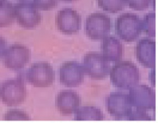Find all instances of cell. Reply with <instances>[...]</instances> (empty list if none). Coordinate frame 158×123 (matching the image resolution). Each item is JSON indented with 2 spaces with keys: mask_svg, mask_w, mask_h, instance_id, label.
Segmentation results:
<instances>
[{
  "mask_svg": "<svg viewBox=\"0 0 158 123\" xmlns=\"http://www.w3.org/2000/svg\"><path fill=\"white\" fill-rule=\"evenodd\" d=\"M3 119L6 121L13 120H31V118L27 113L19 109H10L4 115Z\"/></svg>",
  "mask_w": 158,
  "mask_h": 123,
  "instance_id": "ffe728a7",
  "label": "cell"
},
{
  "mask_svg": "<svg viewBox=\"0 0 158 123\" xmlns=\"http://www.w3.org/2000/svg\"><path fill=\"white\" fill-rule=\"evenodd\" d=\"M129 121H152L151 116L145 112V111L137 110L132 111L128 117Z\"/></svg>",
  "mask_w": 158,
  "mask_h": 123,
  "instance_id": "603a6c76",
  "label": "cell"
},
{
  "mask_svg": "<svg viewBox=\"0 0 158 123\" xmlns=\"http://www.w3.org/2000/svg\"><path fill=\"white\" fill-rule=\"evenodd\" d=\"M142 30L151 37L156 36V13L150 12L147 13L142 20Z\"/></svg>",
  "mask_w": 158,
  "mask_h": 123,
  "instance_id": "d6986e66",
  "label": "cell"
},
{
  "mask_svg": "<svg viewBox=\"0 0 158 123\" xmlns=\"http://www.w3.org/2000/svg\"><path fill=\"white\" fill-rule=\"evenodd\" d=\"M81 104V96L73 90H62L56 95L55 99L56 109L64 116H70L76 113Z\"/></svg>",
  "mask_w": 158,
  "mask_h": 123,
  "instance_id": "4fadbf2b",
  "label": "cell"
},
{
  "mask_svg": "<svg viewBox=\"0 0 158 123\" xmlns=\"http://www.w3.org/2000/svg\"><path fill=\"white\" fill-rule=\"evenodd\" d=\"M126 3L135 10H144L149 6L152 0H125Z\"/></svg>",
  "mask_w": 158,
  "mask_h": 123,
  "instance_id": "44dd1931",
  "label": "cell"
},
{
  "mask_svg": "<svg viewBox=\"0 0 158 123\" xmlns=\"http://www.w3.org/2000/svg\"><path fill=\"white\" fill-rule=\"evenodd\" d=\"M6 1V0H0V3H1L3 2H5Z\"/></svg>",
  "mask_w": 158,
  "mask_h": 123,
  "instance_id": "4316f807",
  "label": "cell"
},
{
  "mask_svg": "<svg viewBox=\"0 0 158 123\" xmlns=\"http://www.w3.org/2000/svg\"><path fill=\"white\" fill-rule=\"evenodd\" d=\"M112 28V22L109 15L101 12L90 13L86 18L85 33L93 40H102L107 36Z\"/></svg>",
  "mask_w": 158,
  "mask_h": 123,
  "instance_id": "277c9868",
  "label": "cell"
},
{
  "mask_svg": "<svg viewBox=\"0 0 158 123\" xmlns=\"http://www.w3.org/2000/svg\"><path fill=\"white\" fill-rule=\"evenodd\" d=\"M62 1H67V2H73V1H76V0H62Z\"/></svg>",
  "mask_w": 158,
  "mask_h": 123,
  "instance_id": "484cf974",
  "label": "cell"
},
{
  "mask_svg": "<svg viewBox=\"0 0 158 123\" xmlns=\"http://www.w3.org/2000/svg\"><path fill=\"white\" fill-rule=\"evenodd\" d=\"M104 119L102 111L92 105L80 107L74 117L76 121H102Z\"/></svg>",
  "mask_w": 158,
  "mask_h": 123,
  "instance_id": "2e32d148",
  "label": "cell"
},
{
  "mask_svg": "<svg viewBox=\"0 0 158 123\" xmlns=\"http://www.w3.org/2000/svg\"><path fill=\"white\" fill-rule=\"evenodd\" d=\"M115 31L123 40L126 42L135 41L142 32V20L135 13H122L115 21Z\"/></svg>",
  "mask_w": 158,
  "mask_h": 123,
  "instance_id": "7a4b0ae2",
  "label": "cell"
},
{
  "mask_svg": "<svg viewBox=\"0 0 158 123\" xmlns=\"http://www.w3.org/2000/svg\"><path fill=\"white\" fill-rule=\"evenodd\" d=\"M30 49L24 44L15 43L7 48L3 55V63L10 69H21L31 59Z\"/></svg>",
  "mask_w": 158,
  "mask_h": 123,
  "instance_id": "8fae6325",
  "label": "cell"
},
{
  "mask_svg": "<svg viewBox=\"0 0 158 123\" xmlns=\"http://www.w3.org/2000/svg\"><path fill=\"white\" fill-rule=\"evenodd\" d=\"M149 80H151L152 85L154 87L156 86V77H155V69H153L151 71V73L149 74Z\"/></svg>",
  "mask_w": 158,
  "mask_h": 123,
  "instance_id": "d4e9b609",
  "label": "cell"
},
{
  "mask_svg": "<svg viewBox=\"0 0 158 123\" xmlns=\"http://www.w3.org/2000/svg\"><path fill=\"white\" fill-rule=\"evenodd\" d=\"M59 71L60 81L67 87H77L84 81V69L82 65L78 62H65L60 66Z\"/></svg>",
  "mask_w": 158,
  "mask_h": 123,
  "instance_id": "7c38bea8",
  "label": "cell"
},
{
  "mask_svg": "<svg viewBox=\"0 0 158 123\" xmlns=\"http://www.w3.org/2000/svg\"><path fill=\"white\" fill-rule=\"evenodd\" d=\"M7 43L5 39L0 35V59L2 57L7 49Z\"/></svg>",
  "mask_w": 158,
  "mask_h": 123,
  "instance_id": "cb8c5ba5",
  "label": "cell"
},
{
  "mask_svg": "<svg viewBox=\"0 0 158 123\" xmlns=\"http://www.w3.org/2000/svg\"><path fill=\"white\" fill-rule=\"evenodd\" d=\"M108 113L117 119L127 118L132 111L129 95L120 91L111 92L106 98Z\"/></svg>",
  "mask_w": 158,
  "mask_h": 123,
  "instance_id": "9c48e42d",
  "label": "cell"
},
{
  "mask_svg": "<svg viewBox=\"0 0 158 123\" xmlns=\"http://www.w3.org/2000/svg\"><path fill=\"white\" fill-rule=\"evenodd\" d=\"M102 55L109 62H118L123 59L124 47L118 39L114 36H107L101 44Z\"/></svg>",
  "mask_w": 158,
  "mask_h": 123,
  "instance_id": "9a60e30c",
  "label": "cell"
},
{
  "mask_svg": "<svg viewBox=\"0 0 158 123\" xmlns=\"http://www.w3.org/2000/svg\"><path fill=\"white\" fill-rule=\"evenodd\" d=\"M33 3L37 8L41 10H49L56 7L58 0H33Z\"/></svg>",
  "mask_w": 158,
  "mask_h": 123,
  "instance_id": "7402d4cb",
  "label": "cell"
},
{
  "mask_svg": "<svg viewBox=\"0 0 158 123\" xmlns=\"http://www.w3.org/2000/svg\"><path fill=\"white\" fill-rule=\"evenodd\" d=\"M15 17L20 26L33 28L41 22L42 16L33 3L21 1L14 5Z\"/></svg>",
  "mask_w": 158,
  "mask_h": 123,
  "instance_id": "30bf717a",
  "label": "cell"
},
{
  "mask_svg": "<svg viewBox=\"0 0 158 123\" xmlns=\"http://www.w3.org/2000/svg\"><path fill=\"white\" fill-rule=\"evenodd\" d=\"M131 105L138 110H154L156 108V93L152 88L145 84H137L130 89Z\"/></svg>",
  "mask_w": 158,
  "mask_h": 123,
  "instance_id": "52a82bcc",
  "label": "cell"
},
{
  "mask_svg": "<svg viewBox=\"0 0 158 123\" xmlns=\"http://www.w3.org/2000/svg\"><path fill=\"white\" fill-rule=\"evenodd\" d=\"M27 94L26 85L21 78L8 79L0 85V99L8 106L21 104L26 100Z\"/></svg>",
  "mask_w": 158,
  "mask_h": 123,
  "instance_id": "3957f363",
  "label": "cell"
},
{
  "mask_svg": "<svg viewBox=\"0 0 158 123\" xmlns=\"http://www.w3.org/2000/svg\"><path fill=\"white\" fill-rule=\"evenodd\" d=\"M98 5L104 11L115 13L122 10L126 5L125 0H97Z\"/></svg>",
  "mask_w": 158,
  "mask_h": 123,
  "instance_id": "ac0fdd59",
  "label": "cell"
},
{
  "mask_svg": "<svg viewBox=\"0 0 158 123\" xmlns=\"http://www.w3.org/2000/svg\"><path fill=\"white\" fill-rule=\"evenodd\" d=\"M55 24L59 31L65 34H73L82 27V17L77 11L71 7L62 8L55 16Z\"/></svg>",
  "mask_w": 158,
  "mask_h": 123,
  "instance_id": "ba28073f",
  "label": "cell"
},
{
  "mask_svg": "<svg viewBox=\"0 0 158 123\" xmlns=\"http://www.w3.org/2000/svg\"><path fill=\"white\" fill-rule=\"evenodd\" d=\"M15 7L12 3L5 1L0 3V28L10 26L15 19Z\"/></svg>",
  "mask_w": 158,
  "mask_h": 123,
  "instance_id": "e0dca14e",
  "label": "cell"
},
{
  "mask_svg": "<svg viewBox=\"0 0 158 123\" xmlns=\"http://www.w3.org/2000/svg\"><path fill=\"white\" fill-rule=\"evenodd\" d=\"M82 65L84 72L93 79H103L110 74V64L99 53H87L83 57Z\"/></svg>",
  "mask_w": 158,
  "mask_h": 123,
  "instance_id": "8992f818",
  "label": "cell"
},
{
  "mask_svg": "<svg viewBox=\"0 0 158 123\" xmlns=\"http://www.w3.org/2000/svg\"><path fill=\"white\" fill-rule=\"evenodd\" d=\"M110 76L114 85L122 90H130L140 80L139 70L131 61L116 62L110 69Z\"/></svg>",
  "mask_w": 158,
  "mask_h": 123,
  "instance_id": "6da1fadb",
  "label": "cell"
},
{
  "mask_svg": "<svg viewBox=\"0 0 158 123\" xmlns=\"http://www.w3.org/2000/svg\"><path fill=\"white\" fill-rule=\"evenodd\" d=\"M28 82L34 87L45 88L50 86L55 80V72L52 66L46 62L31 65L26 74Z\"/></svg>",
  "mask_w": 158,
  "mask_h": 123,
  "instance_id": "5b68a950",
  "label": "cell"
},
{
  "mask_svg": "<svg viewBox=\"0 0 158 123\" xmlns=\"http://www.w3.org/2000/svg\"><path fill=\"white\" fill-rule=\"evenodd\" d=\"M156 41L145 37L138 41L135 48L136 59L144 66L155 69L156 66Z\"/></svg>",
  "mask_w": 158,
  "mask_h": 123,
  "instance_id": "5bb4252c",
  "label": "cell"
}]
</instances>
